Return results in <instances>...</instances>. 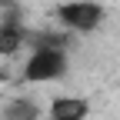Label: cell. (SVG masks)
<instances>
[{
	"instance_id": "1",
	"label": "cell",
	"mask_w": 120,
	"mask_h": 120,
	"mask_svg": "<svg viewBox=\"0 0 120 120\" xmlns=\"http://www.w3.org/2000/svg\"><path fill=\"white\" fill-rule=\"evenodd\" d=\"M67 70H70L67 50L37 47V50H30V60L23 64V80L27 83H53V80H64Z\"/></svg>"
},
{
	"instance_id": "2",
	"label": "cell",
	"mask_w": 120,
	"mask_h": 120,
	"mask_svg": "<svg viewBox=\"0 0 120 120\" xmlns=\"http://www.w3.org/2000/svg\"><path fill=\"white\" fill-rule=\"evenodd\" d=\"M57 20L73 34H94L103 23V7L97 0H70L57 7Z\"/></svg>"
},
{
	"instance_id": "3",
	"label": "cell",
	"mask_w": 120,
	"mask_h": 120,
	"mask_svg": "<svg viewBox=\"0 0 120 120\" xmlns=\"http://www.w3.org/2000/svg\"><path fill=\"white\" fill-rule=\"evenodd\" d=\"M50 120H87L90 117V100L87 97H53L47 107Z\"/></svg>"
},
{
	"instance_id": "4",
	"label": "cell",
	"mask_w": 120,
	"mask_h": 120,
	"mask_svg": "<svg viewBox=\"0 0 120 120\" xmlns=\"http://www.w3.org/2000/svg\"><path fill=\"white\" fill-rule=\"evenodd\" d=\"M23 43H27V30L17 20H4V27H0V57H13Z\"/></svg>"
},
{
	"instance_id": "5",
	"label": "cell",
	"mask_w": 120,
	"mask_h": 120,
	"mask_svg": "<svg viewBox=\"0 0 120 120\" xmlns=\"http://www.w3.org/2000/svg\"><path fill=\"white\" fill-rule=\"evenodd\" d=\"M4 120H40V107L30 97H17L4 107Z\"/></svg>"
},
{
	"instance_id": "6",
	"label": "cell",
	"mask_w": 120,
	"mask_h": 120,
	"mask_svg": "<svg viewBox=\"0 0 120 120\" xmlns=\"http://www.w3.org/2000/svg\"><path fill=\"white\" fill-rule=\"evenodd\" d=\"M27 40L37 47H50V50H67V34H50V30H37V34H27Z\"/></svg>"
}]
</instances>
